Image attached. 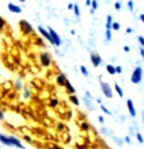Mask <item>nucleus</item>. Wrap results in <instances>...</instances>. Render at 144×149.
<instances>
[{
	"label": "nucleus",
	"mask_w": 144,
	"mask_h": 149,
	"mask_svg": "<svg viewBox=\"0 0 144 149\" xmlns=\"http://www.w3.org/2000/svg\"><path fill=\"white\" fill-rule=\"evenodd\" d=\"M16 87L19 89V90L22 88V83H21V80H17V81H16Z\"/></svg>",
	"instance_id": "31"
},
{
	"label": "nucleus",
	"mask_w": 144,
	"mask_h": 149,
	"mask_svg": "<svg viewBox=\"0 0 144 149\" xmlns=\"http://www.w3.org/2000/svg\"><path fill=\"white\" fill-rule=\"evenodd\" d=\"M19 1H20L21 3H25V2L26 1V0H19Z\"/></svg>",
	"instance_id": "46"
},
{
	"label": "nucleus",
	"mask_w": 144,
	"mask_h": 149,
	"mask_svg": "<svg viewBox=\"0 0 144 149\" xmlns=\"http://www.w3.org/2000/svg\"><path fill=\"white\" fill-rule=\"evenodd\" d=\"M125 141H126L127 143H131V139H129L128 137H125Z\"/></svg>",
	"instance_id": "44"
},
{
	"label": "nucleus",
	"mask_w": 144,
	"mask_h": 149,
	"mask_svg": "<svg viewBox=\"0 0 144 149\" xmlns=\"http://www.w3.org/2000/svg\"><path fill=\"white\" fill-rule=\"evenodd\" d=\"M124 52H126V53H128L129 51H131V49H129L128 46H124Z\"/></svg>",
	"instance_id": "40"
},
{
	"label": "nucleus",
	"mask_w": 144,
	"mask_h": 149,
	"mask_svg": "<svg viewBox=\"0 0 144 149\" xmlns=\"http://www.w3.org/2000/svg\"><path fill=\"white\" fill-rule=\"evenodd\" d=\"M39 61H40L41 65L45 66V67H48V66L51 65L52 58H51V56H50L49 53H47V52H42V53L39 55Z\"/></svg>",
	"instance_id": "2"
},
{
	"label": "nucleus",
	"mask_w": 144,
	"mask_h": 149,
	"mask_svg": "<svg viewBox=\"0 0 144 149\" xmlns=\"http://www.w3.org/2000/svg\"><path fill=\"white\" fill-rule=\"evenodd\" d=\"M58 103H59L58 99H57V98H52V99H50L49 105H50L51 107H56L57 105H58Z\"/></svg>",
	"instance_id": "19"
},
{
	"label": "nucleus",
	"mask_w": 144,
	"mask_h": 149,
	"mask_svg": "<svg viewBox=\"0 0 144 149\" xmlns=\"http://www.w3.org/2000/svg\"><path fill=\"white\" fill-rule=\"evenodd\" d=\"M98 119H99V122H100V123H104V118H103V116H99Z\"/></svg>",
	"instance_id": "38"
},
{
	"label": "nucleus",
	"mask_w": 144,
	"mask_h": 149,
	"mask_svg": "<svg viewBox=\"0 0 144 149\" xmlns=\"http://www.w3.org/2000/svg\"><path fill=\"white\" fill-rule=\"evenodd\" d=\"M73 8H74V4H73V3H70V4L68 5V9H69V10H73Z\"/></svg>",
	"instance_id": "39"
},
{
	"label": "nucleus",
	"mask_w": 144,
	"mask_h": 149,
	"mask_svg": "<svg viewBox=\"0 0 144 149\" xmlns=\"http://www.w3.org/2000/svg\"><path fill=\"white\" fill-rule=\"evenodd\" d=\"M0 141H1L3 144H5V145L12 146V142L10 140V138L9 137H5L4 135H1V133H0Z\"/></svg>",
	"instance_id": "13"
},
{
	"label": "nucleus",
	"mask_w": 144,
	"mask_h": 149,
	"mask_svg": "<svg viewBox=\"0 0 144 149\" xmlns=\"http://www.w3.org/2000/svg\"><path fill=\"white\" fill-rule=\"evenodd\" d=\"M140 55H141L142 58L144 59V47H142V48L140 49Z\"/></svg>",
	"instance_id": "34"
},
{
	"label": "nucleus",
	"mask_w": 144,
	"mask_h": 149,
	"mask_svg": "<svg viewBox=\"0 0 144 149\" xmlns=\"http://www.w3.org/2000/svg\"><path fill=\"white\" fill-rule=\"evenodd\" d=\"M73 10H74V12H75V15H76V16H77V17H79V15H80V13H79V6H78L77 4L74 5Z\"/></svg>",
	"instance_id": "23"
},
{
	"label": "nucleus",
	"mask_w": 144,
	"mask_h": 149,
	"mask_svg": "<svg viewBox=\"0 0 144 149\" xmlns=\"http://www.w3.org/2000/svg\"><path fill=\"white\" fill-rule=\"evenodd\" d=\"M100 86H101L102 92H103V94H104L105 97H109V98L113 97L112 89H111V87H110V85H109L108 83H106V82H102V81H101V82H100Z\"/></svg>",
	"instance_id": "5"
},
{
	"label": "nucleus",
	"mask_w": 144,
	"mask_h": 149,
	"mask_svg": "<svg viewBox=\"0 0 144 149\" xmlns=\"http://www.w3.org/2000/svg\"><path fill=\"white\" fill-rule=\"evenodd\" d=\"M120 27H121V25H120L119 23H117V22L112 23V28L114 29V30H119Z\"/></svg>",
	"instance_id": "22"
},
{
	"label": "nucleus",
	"mask_w": 144,
	"mask_h": 149,
	"mask_svg": "<svg viewBox=\"0 0 144 149\" xmlns=\"http://www.w3.org/2000/svg\"><path fill=\"white\" fill-rule=\"evenodd\" d=\"M115 90H116V92L119 94V96L121 97H124V92H123V89L119 86V84H117V83H115Z\"/></svg>",
	"instance_id": "17"
},
{
	"label": "nucleus",
	"mask_w": 144,
	"mask_h": 149,
	"mask_svg": "<svg viewBox=\"0 0 144 149\" xmlns=\"http://www.w3.org/2000/svg\"><path fill=\"white\" fill-rule=\"evenodd\" d=\"M115 68H116V73H118V74H121L122 73V67L120 65H118L117 67H115Z\"/></svg>",
	"instance_id": "32"
},
{
	"label": "nucleus",
	"mask_w": 144,
	"mask_h": 149,
	"mask_svg": "<svg viewBox=\"0 0 144 149\" xmlns=\"http://www.w3.org/2000/svg\"><path fill=\"white\" fill-rule=\"evenodd\" d=\"M112 23H113V19L112 16H107V21H106V29H111L112 28Z\"/></svg>",
	"instance_id": "16"
},
{
	"label": "nucleus",
	"mask_w": 144,
	"mask_h": 149,
	"mask_svg": "<svg viewBox=\"0 0 144 149\" xmlns=\"http://www.w3.org/2000/svg\"><path fill=\"white\" fill-rule=\"evenodd\" d=\"M66 80H67V77H66L65 74L64 73H60L59 75L57 76V78H56V83L58 84L59 86H61V87H64Z\"/></svg>",
	"instance_id": "10"
},
{
	"label": "nucleus",
	"mask_w": 144,
	"mask_h": 149,
	"mask_svg": "<svg viewBox=\"0 0 144 149\" xmlns=\"http://www.w3.org/2000/svg\"><path fill=\"white\" fill-rule=\"evenodd\" d=\"M90 5H91V7H92V9H93V10H96V9L98 8V3H97L96 0H92Z\"/></svg>",
	"instance_id": "25"
},
{
	"label": "nucleus",
	"mask_w": 144,
	"mask_h": 149,
	"mask_svg": "<svg viewBox=\"0 0 144 149\" xmlns=\"http://www.w3.org/2000/svg\"><path fill=\"white\" fill-rule=\"evenodd\" d=\"M80 71H81V73L83 74V76H85V77L88 76V71H87V69H86V67H85L84 65H81V66H80Z\"/></svg>",
	"instance_id": "21"
},
{
	"label": "nucleus",
	"mask_w": 144,
	"mask_h": 149,
	"mask_svg": "<svg viewBox=\"0 0 144 149\" xmlns=\"http://www.w3.org/2000/svg\"><path fill=\"white\" fill-rule=\"evenodd\" d=\"M30 91H27V90H26V94H24V96H25V97H30Z\"/></svg>",
	"instance_id": "36"
},
{
	"label": "nucleus",
	"mask_w": 144,
	"mask_h": 149,
	"mask_svg": "<svg viewBox=\"0 0 144 149\" xmlns=\"http://www.w3.org/2000/svg\"><path fill=\"white\" fill-rule=\"evenodd\" d=\"M48 32L50 33V36H51V38H52V40H53L54 45H56V46H60V45H61V43H62V40H61L59 34L57 33L53 28H51V27H48Z\"/></svg>",
	"instance_id": "4"
},
{
	"label": "nucleus",
	"mask_w": 144,
	"mask_h": 149,
	"mask_svg": "<svg viewBox=\"0 0 144 149\" xmlns=\"http://www.w3.org/2000/svg\"><path fill=\"white\" fill-rule=\"evenodd\" d=\"M7 8L8 10L11 12V13H15V14H21L22 13V8L16 4H14L12 2H9L8 5H7Z\"/></svg>",
	"instance_id": "7"
},
{
	"label": "nucleus",
	"mask_w": 144,
	"mask_h": 149,
	"mask_svg": "<svg viewBox=\"0 0 144 149\" xmlns=\"http://www.w3.org/2000/svg\"><path fill=\"white\" fill-rule=\"evenodd\" d=\"M10 89L11 88V83L8 82V81H5V85H4V89Z\"/></svg>",
	"instance_id": "33"
},
{
	"label": "nucleus",
	"mask_w": 144,
	"mask_h": 149,
	"mask_svg": "<svg viewBox=\"0 0 144 149\" xmlns=\"http://www.w3.org/2000/svg\"><path fill=\"white\" fill-rule=\"evenodd\" d=\"M64 128H65V126H64L63 124H59V125H58V130H59V131L64 130Z\"/></svg>",
	"instance_id": "35"
},
{
	"label": "nucleus",
	"mask_w": 144,
	"mask_h": 149,
	"mask_svg": "<svg viewBox=\"0 0 144 149\" xmlns=\"http://www.w3.org/2000/svg\"><path fill=\"white\" fill-rule=\"evenodd\" d=\"M142 79V68L140 66H137L134 71L132 72V75H131V81L133 84H138Z\"/></svg>",
	"instance_id": "3"
},
{
	"label": "nucleus",
	"mask_w": 144,
	"mask_h": 149,
	"mask_svg": "<svg viewBox=\"0 0 144 149\" xmlns=\"http://www.w3.org/2000/svg\"><path fill=\"white\" fill-rule=\"evenodd\" d=\"M127 6L129 8V10L131 11H133V2H132V0H129V1L127 2Z\"/></svg>",
	"instance_id": "28"
},
{
	"label": "nucleus",
	"mask_w": 144,
	"mask_h": 149,
	"mask_svg": "<svg viewBox=\"0 0 144 149\" xmlns=\"http://www.w3.org/2000/svg\"><path fill=\"white\" fill-rule=\"evenodd\" d=\"M90 4H91V0H86V5L90 6Z\"/></svg>",
	"instance_id": "43"
},
{
	"label": "nucleus",
	"mask_w": 144,
	"mask_h": 149,
	"mask_svg": "<svg viewBox=\"0 0 144 149\" xmlns=\"http://www.w3.org/2000/svg\"><path fill=\"white\" fill-rule=\"evenodd\" d=\"M126 105H127V109H128V112H129V114H131V116L135 117L136 116V111H135V108H134L132 100L131 99H127L126 100Z\"/></svg>",
	"instance_id": "9"
},
{
	"label": "nucleus",
	"mask_w": 144,
	"mask_h": 149,
	"mask_svg": "<svg viewBox=\"0 0 144 149\" xmlns=\"http://www.w3.org/2000/svg\"><path fill=\"white\" fill-rule=\"evenodd\" d=\"M125 31H126V33H131V32H132V29H131V27H127Z\"/></svg>",
	"instance_id": "41"
},
{
	"label": "nucleus",
	"mask_w": 144,
	"mask_h": 149,
	"mask_svg": "<svg viewBox=\"0 0 144 149\" xmlns=\"http://www.w3.org/2000/svg\"><path fill=\"white\" fill-rule=\"evenodd\" d=\"M106 69H107V71L111 74V75H113V74L116 73V68H115V66H113L112 64H107L106 65Z\"/></svg>",
	"instance_id": "18"
},
{
	"label": "nucleus",
	"mask_w": 144,
	"mask_h": 149,
	"mask_svg": "<svg viewBox=\"0 0 144 149\" xmlns=\"http://www.w3.org/2000/svg\"><path fill=\"white\" fill-rule=\"evenodd\" d=\"M80 129H81L82 131H84V132H87V131H89L90 127H89V125H88L87 123L83 122V123H81V125H80Z\"/></svg>",
	"instance_id": "20"
},
{
	"label": "nucleus",
	"mask_w": 144,
	"mask_h": 149,
	"mask_svg": "<svg viewBox=\"0 0 144 149\" xmlns=\"http://www.w3.org/2000/svg\"><path fill=\"white\" fill-rule=\"evenodd\" d=\"M139 18H140V20L142 21V23H144V14H141V15H140V17H139Z\"/></svg>",
	"instance_id": "42"
},
{
	"label": "nucleus",
	"mask_w": 144,
	"mask_h": 149,
	"mask_svg": "<svg viewBox=\"0 0 144 149\" xmlns=\"http://www.w3.org/2000/svg\"><path fill=\"white\" fill-rule=\"evenodd\" d=\"M71 33L73 34V35H75V30H71Z\"/></svg>",
	"instance_id": "47"
},
{
	"label": "nucleus",
	"mask_w": 144,
	"mask_h": 149,
	"mask_svg": "<svg viewBox=\"0 0 144 149\" xmlns=\"http://www.w3.org/2000/svg\"><path fill=\"white\" fill-rule=\"evenodd\" d=\"M112 38V33H111V29H106V39L110 41Z\"/></svg>",
	"instance_id": "24"
},
{
	"label": "nucleus",
	"mask_w": 144,
	"mask_h": 149,
	"mask_svg": "<svg viewBox=\"0 0 144 149\" xmlns=\"http://www.w3.org/2000/svg\"><path fill=\"white\" fill-rule=\"evenodd\" d=\"M138 41L141 44V46L144 47V37L143 36H138Z\"/></svg>",
	"instance_id": "29"
},
{
	"label": "nucleus",
	"mask_w": 144,
	"mask_h": 149,
	"mask_svg": "<svg viewBox=\"0 0 144 149\" xmlns=\"http://www.w3.org/2000/svg\"><path fill=\"white\" fill-rule=\"evenodd\" d=\"M3 119H4V114H3L2 110L0 109V120H3Z\"/></svg>",
	"instance_id": "37"
},
{
	"label": "nucleus",
	"mask_w": 144,
	"mask_h": 149,
	"mask_svg": "<svg viewBox=\"0 0 144 149\" xmlns=\"http://www.w3.org/2000/svg\"><path fill=\"white\" fill-rule=\"evenodd\" d=\"M90 61L92 63V64L95 67H97L100 63H101L102 59H101V57H100L99 55H97V54H91L90 55Z\"/></svg>",
	"instance_id": "8"
},
{
	"label": "nucleus",
	"mask_w": 144,
	"mask_h": 149,
	"mask_svg": "<svg viewBox=\"0 0 144 149\" xmlns=\"http://www.w3.org/2000/svg\"><path fill=\"white\" fill-rule=\"evenodd\" d=\"M101 109L103 110V112H104V113H106V114H108V115H112V113L110 112V110H109V109H107V108L103 105V104H101Z\"/></svg>",
	"instance_id": "26"
},
{
	"label": "nucleus",
	"mask_w": 144,
	"mask_h": 149,
	"mask_svg": "<svg viewBox=\"0 0 144 149\" xmlns=\"http://www.w3.org/2000/svg\"><path fill=\"white\" fill-rule=\"evenodd\" d=\"M38 31L40 32V34L43 36V37H44V38H46L51 44H52V45H54V43H53V40H52V38H51V36H50V33L48 32V30H46V29L45 28H43L42 26H38Z\"/></svg>",
	"instance_id": "6"
},
{
	"label": "nucleus",
	"mask_w": 144,
	"mask_h": 149,
	"mask_svg": "<svg viewBox=\"0 0 144 149\" xmlns=\"http://www.w3.org/2000/svg\"><path fill=\"white\" fill-rule=\"evenodd\" d=\"M26 138V140H28V141H31V139H30V138H27V137H26V138Z\"/></svg>",
	"instance_id": "48"
},
{
	"label": "nucleus",
	"mask_w": 144,
	"mask_h": 149,
	"mask_svg": "<svg viewBox=\"0 0 144 149\" xmlns=\"http://www.w3.org/2000/svg\"><path fill=\"white\" fill-rule=\"evenodd\" d=\"M9 138H10V140H11V142H12V145L16 146V147H19V148H22V149H25V146L21 143V141H20L18 138H14V137H9Z\"/></svg>",
	"instance_id": "11"
},
{
	"label": "nucleus",
	"mask_w": 144,
	"mask_h": 149,
	"mask_svg": "<svg viewBox=\"0 0 144 149\" xmlns=\"http://www.w3.org/2000/svg\"><path fill=\"white\" fill-rule=\"evenodd\" d=\"M65 87H66V90H67L68 93H70V94H75L76 89L73 87V85L70 83V81H69L68 79H67L66 82H65Z\"/></svg>",
	"instance_id": "12"
},
{
	"label": "nucleus",
	"mask_w": 144,
	"mask_h": 149,
	"mask_svg": "<svg viewBox=\"0 0 144 149\" xmlns=\"http://www.w3.org/2000/svg\"><path fill=\"white\" fill-rule=\"evenodd\" d=\"M97 101H98L99 103H101V99H100V98H97Z\"/></svg>",
	"instance_id": "50"
},
{
	"label": "nucleus",
	"mask_w": 144,
	"mask_h": 149,
	"mask_svg": "<svg viewBox=\"0 0 144 149\" xmlns=\"http://www.w3.org/2000/svg\"><path fill=\"white\" fill-rule=\"evenodd\" d=\"M121 8H122V5H121L120 2H116V3H115V9H116V10H120Z\"/></svg>",
	"instance_id": "30"
},
{
	"label": "nucleus",
	"mask_w": 144,
	"mask_h": 149,
	"mask_svg": "<svg viewBox=\"0 0 144 149\" xmlns=\"http://www.w3.org/2000/svg\"><path fill=\"white\" fill-rule=\"evenodd\" d=\"M53 149H63V148H61V147H59V146H56V145H55V146L53 147Z\"/></svg>",
	"instance_id": "45"
},
{
	"label": "nucleus",
	"mask_w": 144,
	"mask_h": 149,
	"mask_svg": "<svg viewBox=\"0 0 144 149\" xmlns=\"http://www.w3.org/2000/svg\"><path fill=\"white\" fill-rule=\"evenodd\" d=\"M70 100H71V102L72 103H74L75 104V105H79V98L75 96V95H73V94H72L71 96H70Z\"/></svg>",
	"instance_id": "15"
},
{
	"label": "nucleus",
	"mask_w": 144,
	"mask_h": 149,
	"mask_svg": "<svg viewBox=\"0 0 144 149\" xmlns=\"http://www.w3.org/2000/svg\"><path fill=\"white\" fill-rule=\"evenodd\" d=\"M136 138H137V140H138L140 143H143V142H144V138H143V137L140 135V133H137V135H136Z\"/></svg>",
	"instance_id": "27"
},
{
	"label": "nucleus",
	"mask_w": 144,
	"mask_h": 149,
	"mask_svg": "<svg viewBox=\"0 0 144 149\" xmlns=\"http://www.w3.org/2000/svg\"><path fill=\"white\" fill-rule=\"evenodd\" d=\"M94 11H95V10H93V9H91V10H90V13H91V14H94Z\"/></svg>",
	"instance_id": "49"
},
{
	"label": "nucleus",
	"mask_w": 144,
	"mask_h": 149,
	"mask_svg": "<svg viewBox=\"0 0 144 149\" xmlns=\"http://www.w3.org/2000/svg\"><path fill=\"white\" fill-rule=\"evenodd\" d=\"M19 26H20V30L24 35H30L32 33H33V28L32 26V24L28 23L27 21L25 20H21L19 22Z\"/></svg>",
	"instance_id": "1"
},
{
	"label": "nucleus",
	"mask_w": 144,
	"mask_h": 149,
	"mask_svg": "<svg viewBox=\"0 0 144 149\" xmlns=\"http://www.w3.org/2000/svg\"><path fill=\"white\" fill-rule=\"evenodd\" d=\"M6 28V21L0 16V32H3Z\"/></svg>",
	"instance_id": "14"
}]
</instances>
